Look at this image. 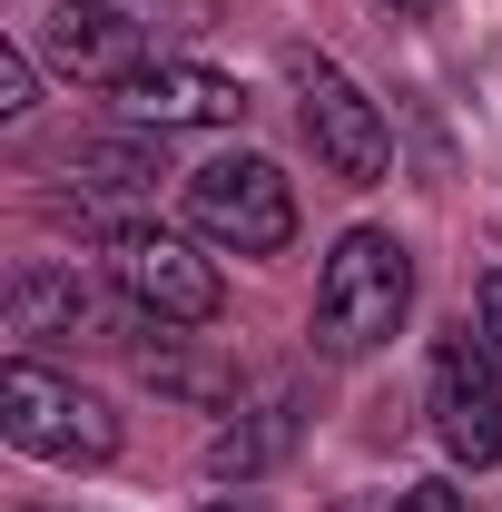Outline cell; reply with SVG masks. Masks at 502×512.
<instances>
[{
	"mask_svg": "<svg viewBox=\"0 0 502 512\" xmlns=\"http://www.w3.org/2000/svg\"><path fill=\"white\" fill-rule=\"evenodd\" d=\"M414 316V256L384 227H345L325 276H315V345L325 355H375L394 325Z\"/></svg>",
	"mask_w": 502,
	"mask_h": 512,
	"instance_id": "cell-1",
	"label": "cell"
},
{
	"mask_svg": "<svg viewBox=\"0 0 502 512\" xmlns=\"http://www.w3.org/2000/svg\"><path fill=\"white\" fill-rule=\"evenodd\" d=\"M0 434H10V453H30V463H109L119 453V414L89 384L50 375L40 355H10L0 365Z\"/></svg>",
	"mask_w": 502,
	"mask_h": 512,
	"instance_id": "cell-2",
	"label": "cell"
},
{
	"mask_svg": "<svg viewBox=\"0 0 502 512\" xmlns=\"http://www.w3.org/2000/svg\"><path fill=\"white\" fill-rule=\"evenodd\" d=\"M286 89H296V119H306V148H315L325 178L375 188L384 168H394V128H384V109L325 60V50H286Z\"/></svg>",
	"mask_w": 502,
	"mask_h": 512,
	"instance_id": "cell-3",
	"label": "cell"
},
{
	"mask_svg": "<svg viewBox=\"0 0 502 512\" xmlns=\"http://www.w3.org/2000/svg\"><path fill=\"white\" fill-rule=\"evenodd\" d=\"M188 227L207 237V247H227V256H276L286 237H296V188H286L276 158L227 148V158L188 168Z\"/></svg>",
	"mask_w": 502,
	"mask_h": 512,
	"instance_id": "cell-4",
	"label": "cell"
},
{
	"mask_svg": "<svg viewBox=\"0 0 502 512\" xmlns=\"http://www.w3.org/2000/svg\"><path fill=\"white\" fill-rule=\"evenodd\" d=\"M109 286H119L138 316L158 325H207L217 306H227V286H217V266L188 247V237H168V227H109Z\"/></svg>",
	"mask_w": 502,
	"mask_h": 512,
	"instance_id": "cell-5",
	"label": "cell"
},
{
	"mask_svg": "<svg viewBox=\"0 0 502 512\" xmlns=\"http://www.w3.org/2000/svg\"><path fill=\"white\" fill-rule=\"evenodd\" d=\"M424 414H434V444L453 463H502V355L483 335H453L434 355V384H424Z\"/></svg>",
	"mask_w": 502,
	"mask_h": 512,
	"instance_id": "cell-6",
	"label": "cell"
},
{
	"mask_svg": "<svg viewBox=\"0 0 502 512\" xmlns=\"http://www.w3.org/2000/svg\"><path fill=\"white\" fill-rule=\"evenodd\" d=\"M109 99H119V119L128 128H237L247 119V89L227 79V69H207V60H138L128 79H109Z\"/></svg>",
	"mask_w": 502,
	"mask_h": 512,
	"instance_id": "cell-7",
	"label": "cell"
},
{
	"mask_svg": "<svg viewBox=\"0 0 502 512\" xmlns=\"http://www.w3.org/2000/svg\"><path fill=\"white\" fill-rule=\"evenodd\" d=\"M148 40H158V20L138 0H50V20H40V60L69 79H128L138 60H158Z\"/></svg>",
	"mask_w": 502,
	"mask_h": 512,
	"instance_id": "cell-8",
	"label": "cell"
},
{
	"mask_svg": "<svg viewBox=\"0 0 502 512\" xmlns=\"http://www.w3.org/2000/svg\"><path fill=\"white\" fill-rule=\"evenodd\" d=\"M0 316H10L20 345H50V335H99L109 306H99V286H89L79 266H50V256H40V266H20V276H10Z\"/></svg>",
	"mask_w": 502,
	"mask_h": 512,
	"instance_id": "cell-9",
	"label": "cell"
},
{
	"mask_svg": "<svg viewBox=\"0 0 502 512\" xmlns=\"http://www.w3.org/2000/svg\"><path fill=\"white\" fill-rule=\"evenodd\" d=\"M296 434H306V394H296V384H276L266 404H247L237 424H217V434H207V473H217V483H256V473L296 444Z\"/></svg>",
	"mask_w": 502,
	"mask_h": 512,
	"instance_id": "cell-10",
	"label": "cell"
},
{
	"mask_svg": "<svg viewBox=\"0 0 502 512\" xmlns=\"http://www.w3.org/2000/svg\"><path fill=\"white\" fill-rule=\"evenodd\" d=\"M168 178V158L148 148V128L138 138H89L79 148V188H99V197H138V188H158Z\"/></svg>",
	"mask_w": 502,
	"mask_h": 512,
	"instance_id": "cell-11",
	"label": "cell"
},
{
	"mask_svg": "<svg viewBox=\"0 0 502 512\" xmlns=\"http://www.w3.org/2000/svg\"><path fill=\"white\" fill-rule=\"evenodd\" d=\"M0 119H30V50L0 40Z\"/></svg>",
	"mask_w": 502,
	"mask_h": 512,
	"instance_id": "cell-12",
	"label": "cell"
},
{
	"mask_svg": "<svg viewBox=\"0 0 502 512\" xmlns=\"http://www.w3.org/2000/svg\"><path fill=\"white\" fill-rule=\"evenodd\" d=\"M473 335H483V345L502 355V266L483 276V286H473Z\"/></svg>",
	"mask_w": 502,
	"mask_h": 512,
	"instance_id": "cell-13",
	"label": "cell"
},
{
	"mask_svg": "<svg viewBox=\"0 0 502 512\" xmlns=\"http://www.w3.org/2000/svg\"><path fill=\"white\" fill-rule=\"evenodd\" d=\"M394 512H463V493H453V483H404Z\"/></svg>",
	"mask_w": 502,
	"mask_h": 512,
	"instance_id": "cell-14",
	"label": "cell"
},
{
	"mask_svg": "<svg viewBox=\"0 0 502 512\" xmlns=\"http://www.w3.org/2000/svg\"><path fill=\"white\" fill-rule=\"evenodd\" d=\"M207 512H266V503H247V493H217V503H207Z\"/></svg>",
	"mask_w": 502,
	"mask_h": 512,
	"instance_id": "cell-15",
	"label": "cell"
},
{
	"mask_svg": "<svg viewBox=\"0 0 502 512\" xmlns=\"http://www.w3.org/2000/svg\"><path fill=\"white\" fill-rule=\"evenodd\" d=\"M394 10H434V0H394Z\"/></svg>",
	"mask_w": 502,
	"mask_h": 512,
	"instance_id": "cell-16",
	"label": "cell"
}]
</instances>
